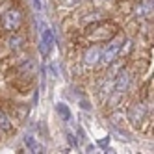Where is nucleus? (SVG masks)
Listing matches in <instances>:
<instances>
[{"label":"nucleus","instance_id":"1","mask_svg":"<svg viewBox=\"0 0 154 154\" xmlns=\"http://www.w3.org/2000/svg\"><path fill=\"white\" fill-rule=\"evenodd\" d=\"M123 41H125L123 35H117V37H113L112 41H109L108 45L100 50V61H98V65H104V67H108L109 63H113L115 58L119 56V50H121Z\"/></svg>","mask_w":154,"mask_h":154},{"label":"nucleus","instance_id":"2","mask_svg":"<svg viewBox=\"0 0 154 154\" xmlns=\"http://www.w3.org/2000/svg\"><path fill=\"white\" fill-rule=\"evenodd\" d=\"M2 24H4V28L9 30V32L19 30L20 24H23V13H20V9H17V8L8 9V11L2 15Z\"/></svg>","mask_w":154,"mask_h":154},{"label":"nucleus","instance_id":"3","mask_svg":"<svg viewBox=\"0 0 154 154\" xmlns=\"http://www.w3.org/2000/svg\"><path fill=\"white\" fill-rule=\"evenodd\" d=\"M147 113H149V108H147V104H141V102H134L130 108H128V112H126V117H128V121L134 126H139L143 121H145V117H147Z\"/></svg>","mask_w":154,"mask_h":154},{"label":"nucleus","instance_id":"4","mask_svg":"<svg viewBox=\"0 0 154 154\" xmlns=\"http://www.w3.org/2000/svg\"><path fill=\"white\" fill-rule=\"evenodd\" d=\"M132 84V74L126 71V69H121L115 76H113V91H119V93H126L128 87Z\"/></svg>","mask_w":154,"mask_h":154},{"label":"nucleus","instance_id":"5","mask_svg":"<svg viewBox=\"0 0 154 154\" xmlns=\"http://www.w3.org/2000/svg\"><path fill=\"white\" fill-rule=\"evenodd\" d=\"M100 47H89V48H85L84 50V65L85 67H97L98 61H100Z\"/></svg>","mask_w":154,"mask_h":154},{"label":"nucleus","instance_id":"6","mask_svg":"<svg viewBox=\"0 0 154 154\" xmlns=\"http://www.w3.org/2000/svg\"><path fill=\"white\" fill-rule=\"evenodd\" d=\"M52 45H54V35H52L50 28L43 26V30H41V54H43V58L48 56Z\"/></svg>","mask_w":154,"mask_h":154},{"label":"nucleus","instance_id":"7","mask_svg":"<svg viewBox=\"0 0 154 154\" xmlns=\"http://www.w3.org/2000/svg\"><path fill=\"white\" fill-rule=\"evenodd\" d=\"M134 13L139 19L152 17V2H150V0H139V2L136 4V8H134Z\"/></svg>","mask_w":154,"mask_h":154},{"label":"nucleus","instance_id":"8","mask_svg":"<svg viewBox=\"0 0 154 154\" xmlns=\"http://www.w3.org/2000/svg\"><path fill=\"white\" fill-rule=\"evenodd\" d=\"M112 93H113V78H106V80L100 84V89H98V97H100V102H106Z\"/></svg>","mask_w":154,"mask_h":154},{"label":"nucleus","instance_id":"9","mask_svg":"<svg viewBox=\"0 0 154 154\" xmlns=\"http://www.w3.org/2000/svg\"><path fill=\"white\" fill-rule=\"evenodd\" d=\"M23 141H24V145H26V149H30L32 152H43V147H41L39 143L35 141V137H34V136H30V134H26V136L23 137Z\"/></svg>","mask_w":154,"mask_h":154},{"label":"nucleus","instance_id":"10","mask_svg":"<svg viewBox=\"0 0 154 154\" xmlns=\"http://www.w3.org/2000/svg\"><path fill=\"white\" fill-rule=\"evenodd\" d=\"M8 47L11 50H19L20 47H23V37H20L19 34H11L8 37Z\"/></svg>","mask_w":154,"mask_h":154},{"label":"nucleus","instance_id":"11","mask_svg":"<svg viewBox=\"0 0 154 154\" xmlns=\"http://www.w3.org/2000/svg\"><path fill=\"white\" fill-rule=\"evenodd\" d=\"M11 126L13 125H11V121H9L8 113L0 109V130H2V132H9V130H11Z\"/></svg>","mask_w":154,"mask_h":154},{"label":"nucleus","instance_id":"12","mask_svg":"<svg viewBox=\"0 0 154 154\" xmlns=\"http://www.w3.org/2000/svg\"><path fill=\"white\" fill-rule=\"evenodd\" d=\"M56 112L63 117V121H71V112H69V108L65 106L63 102H58L56 104Z\"/></svg>","mask_w":154,"mask_h":154},{"label":"nucleus","instance_id":"13","mask_svg":"<svg viewBox=\"0 0 154 154\" xmlns=\"http://www.w3.org/2000/svg\"><path fill=\"white\" fill-rule=\"evenodd\" d=\"M35 71V61L34 60H28L23 67H20V72H24V74H30V72H34Z\"/></svg>","mask_w":154,"mask_h":154},{"label":"nucleus","instance_id":"14","mask_svg":"<svg viewBox=\"0 0 154 154\" xmlns=\"http://www.w3.org/2000/svg\"><path fill=\"white\" fill-rule=\"evenodd\" d=\"M82 2V0H60V4L63 8H74V6H78Z\"/></svg>","mask_w":154,"mask_h":154},{"label":"nucleus","instance_id":"15","mask_svg":"<svg viewBox=\"0 0 154 154\" xmlns=\"http://www.w3.org/2000/svg\"><path fill=\"white\" fill-rule=\"evenodd\" d=\"M65 134H67V141L71 143V147H78V139L74 137V134H72V132H69V130H67Z\"/></svg>","mask_w":154,"mask_h":154},{"label":"nucleus","instance_id":"16","mask_svg":"<svg viewBox=\"0 0 154 154\" xmlns=\"http://www.w3.org/2000/svg\"><path fill=\"white\" fill-rule=\"evenodd\" d=\"M26 113H28V108H26V106H19V109L15 112L17 119H24V117H26Z\"/></svg>","mask_w":154,"mask_h":154},{"label":"nucleus","instance_id":"17","mask_svg":"<svg viewBox=\"0 0 154 154\" xmlns=\"http://www.w3.org/2000/svg\"><path fill=\"white\" fill-rule=\"evenodd\" d=\"M112 123H113V125H119V123H123V113L115 112V113L112 115Z\"/></svg>","mask_w":154,"mask_h":154},{"label":"nucleus","instance_id":"18","mask_svg":"<svg viewBox=\"0 0 154 154\" xmlns=\"http://www.w3.org/2000/svg\"><path fill=\"white\" fill-rule=\"evenodd\" d=\"M32 4H34L35 11H43V8H45V6H43V0H32Z\"/></svg>","mask_w":154,"mask_h":154}]
</instances>
